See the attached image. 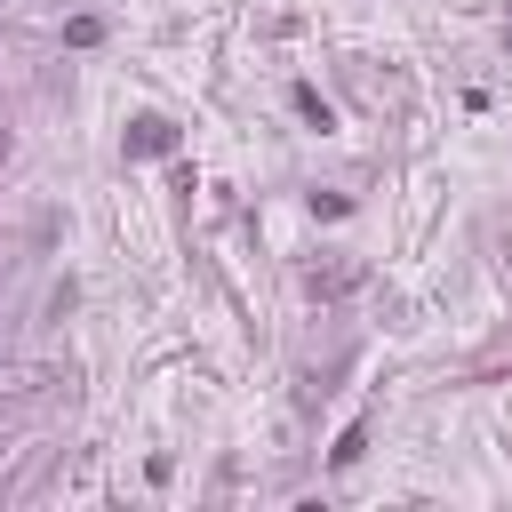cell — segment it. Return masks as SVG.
Wrapping results in <instances>:
<instances>
[{"mask_svg": "<svg viewBox=\"0 0 512 512\" xmlns=\"http://www.w3.org/2000/svg\"><path fill=\"white\" fill-rule=\"evenodd\" d=\"M128 152H144V160H160V152H176V128H168V120H152V112H144V120H136V128H128Z\"/></svg>", "mask_w": 512, "mask_h": 512, "instance_id": "1", "label": "cell"}]
</instances>
